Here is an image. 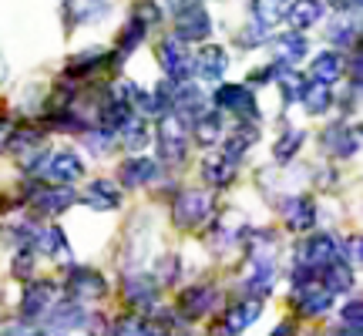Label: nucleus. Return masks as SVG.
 <instances>
[{
  "mask_svg": "<svg viewBox=\"0 0 363 336\" xmlns=\"http://www.w3.org/2000/svg\"><path fill=\"white\" fill-rule=\"evenodd\" d=\"M158 289H162V286L155 283V276L145 269H131V272H125V279H121V296H125V303L138 306V310L155 306Z\"/></svg>",
  "mask_w": 363,
  "mask_h": 336,
  "instance_id": "16",
  "label": "nucleus"
},
{
  "mask_svg": "<svg viewBox=\"0 0 363 336\" xmlns=\"http://www.w3.org/2000/svg\"><path fill=\"white\" fill-rule=\"evenodd\" d=\"M0 81H7V65H4V54H0Z\"/></svg>",
  "mask_w": 363,
  "mask_h": 336,
  "instance_id": "58",
  "label": "nucleus"
},
{
  "mask_svg": "<svg viewBox=\"0 0 363 336\" xmlns=\"http://www.w3.org/2000/svg\"><path fill=\"white\" fill-rule=\"evenodd\" d=\"M340 326H350V330H360L363 326V303L357 296L340 306Z\"/></svg>",
  "mask_w": 363,
  "mask_h": 336,
  "instance_id": "49",
  "label": "nucleus"
},
{
  "mask_svg": "<svg viewBox=\"0 0 363 336\" xmlns=\"http://www.w3.org/2000/svg\"><path fill=\"white\" fill-rule=\"evenodd\" d=\"M38 252L30 246H21L17 252H13V262H11V272L17 276V279H34V266H38Z\"/></svg>",
  "mask_w": 363,
  "mask_h": 336,
  "instance_id": "46",
  "label": "nucleus"
},
{
  "mask_svg": "<svg viewBox=\"0 0 363 336\" xmlns=\"http://www.w3.org/2000/svg\"><path fill=\"white\" fill-rule=\"evenodd\" d=\"M81 142L94 158H104L118 145V135L111 128H104V125H91V128L81 131Z\"/></svg>",
  "mask_w": 363,
  "mask_h": 336,
  "instance_id": "40",
  "label": "nucleus"
},
{
  "mask_svg": "<svg viewBox=\"0 0 363 336\" xmlns=\"http://www.w3.org/2000/svg\"><path fill=\"white\" fill-rule=\"evenodd\" d=\"M27 336H48V333H27Z\"/></svg>",
  "mask_w": 363,
  "mask_h": 336,
  "instance_id": "59",
  "label": "nucleus"
},
{
  "mask_svg": "<svg viewBox=\"0 0 363 336\" xmlns=\"http://www.w3.org/2000/svg\"><path fill=\"white\" fill-rule=\"evenodd\" d=\"M189 135H192L202 148L219 145L222 135H225V118H222V111H219V108H212V111L206 108L199 118H192V121H189Z\"/></svg>",
  "mask_w": 363,
  "mask_h": 336,
  "instance_id": "29",
  "label": "nucleus"
},
{
  "mask_svg": "<svg viewBox=\"0 0 363 336\" xmlns=\"http://www.w3.org/2000/svg\"><path fill=\"white\" fill-rule=\"evenodd\" d=\"M158 286H175L182 279V259L179 256H162L155 259V269H152Z\"/></svg>",
  "mask_w": 363,
  "mask_h": 336,
  "instance_id": "45",
  "label": "nucleus"
},
{
  "mask_svg": "<svg viewBox=\"0 0 363 336\" xmlns=\"http://www.w3.org/2000/svg\"><path fill=\"white\" fill-rule=\"evenodd\" d=\"M148 34H152V30H148V27H145L138 17H131V13H128V21H125L121 34H118L115 54L121 57V61H125V57H131V54H135L145 44V40H148Z\"/></svg>",
  "mask_w": 363,
  "mask_h": 336,
  "instance_id": "36",
  "label": "nucleus"
},
{
  "mask_svg": "<svg viewBox=\"0 0 363 336\" xmlns=\"http://www.w3.org/2000/svg\"><path fill=\"white\" fill-rule=\"evenodd\" d=\"M360 125H353V121H333V125H326L320 131V148H323L330 158H353L360 152Z\"/></svg>",
  "mask_w": 363,
  "mask_h": 336,
  "instance_id": "8",
  "label": "nucleus"
},
{
  "mask_svg": "<svg viewBox=\"0 0 363 336\" xmlns=\"http://www.w3.org/2000/svg\"><path fill=\"white\" fill-rule=\"evenodd\" d=\"M343 78V54L340 51H320L310 61V81H320V84H337Z\"/></svg>",
  "mask_w": 363,
  "mask_h": 336,
  "instance_id": "33",
  "label": "nucleus"
},
{
  "mask_svg": "<svg viewBox=\"0 0 363 336\" xmlns=\"http://www.w3.org/2000/svg\"><path fill=\"white\" fill-rule=\"evenodd\" d=\"M40 179L48 185H74L78 179H84V162L78 152H54L40 172Z\"/></svg>",
  "mask_w": 363,
  "mask_h": 336,
  "instance_id": "19",
  "label": "nucleus"
},
{
  "mask_svg": "<svg viewBox=\"0 0 363 336\" xmlns=\"http://www.w3.org/2000/svg\"><path fill=\"white\" fill-rule=\"evenodd\" d=\"M11 131H13V121H11V118H0V152L7 148V138H11Z\"/></svg>",
  "mask_w": 363,
  "mask_h": 336,
  "instance_id": "55",
  "label": "nucleus"
},
{
  "mask_svg": "<svg viewBox=\"0 0 363 336\" xmlns=\"http://www.w3.org/2000/svg\"><path fill=\"white\" fill-rule=\"evenodd\" d=\"M279 74V65H266V67H252V74H249L246 88H256V84H272Z\"/></svg>",
  "mask_w": 363,
  "mask_h": 336,
  "instance_id": "51",
  "label": "nucleus"
},
{
  "mask_svg": "<svg viewBox=\"0 0 363 336\" xmlns=\"http://www.w3.org/2000/svg\"><path fill=\"white\" fill-rule=\"evenodd\" d=\"M276 283V256H249L242 272V293L252 299H266Z\"/></svg>",
  "mask_w": 363,
  "mask_h": 336,
  "instance_id": "12",
  "label": "nucleus"
},
{
  "mask_svg": "<svg viewBox=\"0 0 363 336\" xmlns=\"http://www.w3.org/2000/svg\"><path fill=\"white\" fill-rule=\"evenodd\" d=\"M272 30H266L262 24H256V21H246V24L235 30V47L239 51H256V47H262V44H269Z\"/></svg>",
  "mask_w": 363,
  "mask_h": 336,
  "instance_id": "43",
  "label": "nucleus"
},
{
  "mask_svg": "<svg viewBox=\"0 0 363 336\" xmlns=\"http://www.w3.org/2000/svg\"><path fill=\"white\" fill-rule=\"evenodd\" d=\"M279 212H283L286 225L293 229V233H310L313 225H316V198L310 195H289L279 202Z\"/></svg>",
  "mask_w": 363,
  "mask_h": 336,
  "instance_id": "25",
  "label": "nucleus"
},
{
  "mask_svg": "<svg viewBox=\"0 0 363 336\" xmlns=\"http://www.w3.org/2000/svg\"><path fill=\"white\" fill-rule=\"evenodd\" d=\"M326 0H286V24L289 30H313L316 24H323L326 21Z\"/></svg>",
  "mask_w": 363,
  "mask_h": 336,
  "instance_id": "22",
  "label": "nucleus"
},
{
  "mask_svg": "<svg viewBox=\"0 0 363 336\" xmlns=\"http://www.w3.org/2000/svg\"><path fill=\"white\" fill-rule=\"evenodd\" d=\"M195 4H206V0H165L162 11L169 13V17H179L182 11H189V7H195Z\"/></svg>",
  "mask_w": 363,
  "mask_h": 336,
  "instance_id": "53",
  "label": "nucleus"
},
{
  "mask_svg": "<svg viewBox=\"0 0 363 336\" xmlns=\"http://www.w3.org/2000/svg\"><path fill=\"white\" fill-rule=\"evenodd\" d=\"M54 303H57V283H51V279H27L24 293H21V306H17V323L44 320Z\"/></svg>",
  "mask_w": 363,
  "mask_h": 336,
  "instance_id": "5",
  "label": "nucleus"
},
{
  "mask_svg": "<svg viewBox=\"0 0 363 336\" xmlns=\"http://www.w3.org/2000/svg\"><path fill=\"white\" fill-rule=\"evenodd\" d=\"M206 336H235V333H233V330H229L225 323H222V320H216V323L208 326V333H206Z\"/></svg>",
  "mask_w": 363,
  "mask_h": 336,
  "instance_id": "56",
  "label": "nucleus"
},
{
  "mask_svg": "<svg viewBox=\"0 0 363 336\" xmlns=\"http://www.w3.org/2000/svg\"><path fill=\"white\" fill-rule=\"evenodd\" d=\"M101 71H111V51H101V47H88V51H78L65 67V78L71 81H88Z\"/></svg>",
  "mask_w": 363,
  "mask_h": 336,
  "instance_id": "24",
  "label": "nucleus"
},
{
  "mask_svg": "<svg viewBox=\"0 0 363 336\" xmlns=\"http://www.w3.org/2000/svg\"><path fill=\"white\" fill-rule=\"evenodd\" d=\"M262 316V299H252V296H242L239 303H233L229 310H225V316H222V323L229 326L235 336L242 333L246 326H252L256 320Z\"/></svg>",
  "mask_w": 363,
  "mask_h": 336,
  "instance_id": "32",
  "label": "nucleus"
},
{
  "mask_svg": "<svg viewBox=\"0 0 363 336\" xmlns=\"http://www.w3.org/2000/svg\"><path fill=\"white\" fill-rule=\"evenodd\" d=\"M158 175H162V165H158V158H148V155H128L118 165V179L131 192L145 189V185H155Z\"/></svg>",
  "mask_w": 363,
  "mask_h": 336,
  "instance_id": "17",
  "label": "nucleus"
},
{
  "mask_svg": "<svg viewBox=\"0 0 363 336\" xmlns=\"http://www.w3.org/2000/svg\"><path fill=\"white\" fill-rule=\"evenodd\" d=\"M131 17H138L148 30H155V27L165 21V11H162L158 0H135V4H131Z\"/></svg>",
  "mask_w": 363,
  "mask_h": 336,
  "instance_id": "44",
  "label": "nucleus"
},
{
  "mask_svg": "<svg viewBox=\"0 0 363 336\" xmlns=\"http://www.w3.org/2000/svg\"><path fill=\"white\" fill-rule=\"evenodd\" d=\"M212 212H216V198L206 189H185L172 202V222H175V229H182V233L202 229L212 219Z\"/></svg>",
  "mask_w": 363,
  "mask_h": 336,
  "instance_id": "2",
  "label": "nucleus"
},
{
  "mask_svg": "<svg viewBox=\"0 0 363 336\" xmlns=\"http://www.w3.org/2000/svg\"><path fill=\"white\" fill-rule=\"evenodd\" d=\"M326 44L330 51L347 54L360 44V13H337L330 24H326Z\"/></svg>",
  "mask_w": 363,
  "mask_h": 336,
  "instance_id": "20",
  "label": "nucleus"
},
{
  "mask_svg": "<svg viewBox=\"0 0 363 336\" xmlns=\"http://www.w3.org/2000/svg\"><path fill=\"white\" fill-rule=\"evenodd\" d=\"M269 47H272V65L296 67L310 54V40H306L303 30H283V34L269 38Z\"/></svg>",
  "mask_w": 363,
  "mask_h": 336,
  "instance_id": "18",
  "label": "nucleus"
},
{
  "mask_svg": "<svg viewBox=\"0 0 363 336\" xmlns=\"http://www.w3.org/2000/svg\"><path fill=\"white\" fill-rule=\"evenodd\" d=\"M192 47L185 44V40L179 38H162L155 44V61L158 67L165 71V78L175 81V84H182V81H192Z\"/></svg>",
  "mask_w": 363,
  "mask_h": 336,
  "instance_id": "4",
  "label": "nucleus"
},
{
  "mask_svg": "<svg viewBox=\"0 0 363 336\" xmlns=\"http://www.w3.org/2000/svg\"><path fill=\"white\" fill-rule=\"evenodd\" d=\"M206 108H208V98L199 81H182V84H175V91H172V115L192 121V118H199Z\"/></svg>",
  "mask_w": 363,
  "mask_h": 336,
  "instance_id": "23",
  "label": "nucleus"
},
{
  "mask_svg": "<svg viewBox=\"0 0 363 336\" xmlns=\"http://www.w3.org/2000/svg\"><path fill=\"white\" fill-rule=\"evenodd\" d=\"M306 81L296 67H279V74H276V81L272 84H279V91H283V104L289 108V104L299 101V94H303V88H306Z\"/></svg>",
  "mask_w": 363,
  "mask_h": 336,
  "instance_id": "42",
  "label": "nucleus"
},
{
  "mask_svg": "<svg viewBox=\"0 0 363 336\" xmlns=\"http://www.w3.org/2000/svg\"><path fill=\"white\" fill-rule=\"evenodd\" d=\"M269 336H296V323H293V320H283V323L272 326Z\"/></svg>",
  "mask_w": 363,
  "mask_h": 336,
  "instance_id": "54",
  "label": "nucleus"
},
{
  "mask_svg": "<svg viewBox=\"0 0 363 336\" xmlns=\"http://www.w3.org/2000/svg\"><path fill=\"white\" fill-rule=\"evenodd\" d=\"M48 145V128L44 125H13L11 138H7V152L17 158L30 155V152H38Z\"/></svg>",
  "mask_w": 363,
  "mask_h": 336,
  "instance_id": "30",
  "label": "nucleus"
},
{
  "mask_svg": "<svg viewBox=\"0 0 363 336\" xmlns=\"http://www.w3.org/2000/svg\"><path fill=\"white\" fill-rule=\"evenodd\" d=\"M299 104L306 108V115H326L333 104H337V94L330 84H320V81H306V88L299 94Z\"/></svg>",
  "mask_w": 363,
  "mask_h": 336,
  "instance_id": "34",
  "label": "nucleus"
},
{
  "mask_svg": "<svg viewBox=\"0 0 363 336\" xmlns=\"http://www.w3.org/2000/svg\"><path fill=\"white\" fill-rule=\"evenodd\" d=\"M320 283L333 293V296H343V293H353V286H357V279H353V269L343 262V259H337V262H330L326 269H320V276H316Z\"/></svg>",
  "mask_w": 363,
  "mask_h": 336,
  "instance_id": "37",
  "label": "nucleus"
},
{
  "mask_svg": "<svg viewBox=\"0 0 363 336\" xmlns=\"http://www.w3.org/2000/svg\"><path fill=\"white\" fill-rule=\"evenodd\" d=\"M235 175H239V165L225 162L222 155H206L202 158V179H206L208 189H225V185H233Z\"/></svg>",
  "mask_w": 363,
  "mask_h": 336,
  "instance_id": "35",
  "label": "nucleus"
},
{
  "mask_svg": "<svg viewBox=\"0 0 363 336\" xmlns=\"http://www.w3.org/2000/svg\"><path fill=\"white\" fill-rule=\"evenodd\" d=\"M81 202L91 208V212H115L121 208V189H118L111 179H94L81 192Z\"/></svg>",
  "mask_w": 363,
  "mask_h": 336,
  "instance_id": "28",
  "label": "nucleus"
},
{
  "mask_svg": "<svg viewBox=\"0 0 363 336\" xmlns=\"http://www.w3.org/2000/svg\"><path fill=\"white\" fill-rule=\"evenodd\" d=\"M108 336H142V316H121Z\"/></svg>",
  "mask_w": 363,
  "mask_h": 336,
  "instance_id": "50",
  "label": "nucleus"
},
{
  "mask_svg": "<svg viewBox=\"0 0 363 336\" xmlns=\"http://www.w3.org/2000/svg\"><path fill=\"white\" fill-rule=\"evenodd\" d=\"M229 71V51L219 44H202L192 54V81L199 84H219Z\"/></svg>",
  "mask_w": 363,
  "mask_h": 336,
  "instance_id": "10",
  "label": "nucleus"
},
{
  "mask_svg": "<svg viewBox=\"0 0 363 336\" xmlns=\"http://www.w3.org/2000/svg\"><path fill=\"white\" fill-rule=\"evenodd\" d=\"M115 135H118V142L125 145L128 152H142L145 145H148V138H152V128L145 125V118H135V115H131L128 121H125V125L115 131Z\"/></svg>",
  "mask_w": 363,
  "mask_h": 336,
  "instance_id": "39",
  "label": "nucleus"
},
{
  "mask_svg": "<svg viewBox=\"0 0 363 336\" xmlns=\"http://www.w3.org/2000/svg\"><path fill=\"white\" fill-rule=\"evenodd\" d=\"M246 219L235 212V208H225L219 219H216V225H212V233H208V242L216 249H233L235 242H242V235H246Z\"/></svg>",
  "mask_w": 363,
  "mask_h": 336,
  "instance_id": "26",
  "label": "nucleus"
},
{
  "mask_svg": "<svg viewBox=\"0 0 363 336\" xmlns=\"http://www.w3.org/2000/svg\"><path fill=\"white\" fill-rule=\"evenodd\" d=\"M259 142V125H252V121H239L235 131L222 142V152L219 155L225 162H233V165H242V158L249 155V148Z\"/></svg>",
  "mask_w": 363,
  "mask_h": 336,
  "instance_id": "27",
  "label": "nucleus"
},
{
  "mask_svg": "<svg viewBox=\"0 0 363 336\" xmlns=\"http://www.w3.org/2000/svg\"><path fill=\"white\" fill-rule=\"evenodd\" d=\"M340 259L350 266V269H357L363 262V239H360V233H350V235H343L340 239Z\"/></svg>",
  "mask_w": 363,
  "mask_h": 336,
  "instance_id": "47",
  "label": "nucleus"
},
{
  "mask_svg": "<svg viewBox=\"0 0 363 336\" xmlns=\"http://www.w3.org/2000/svg\"><path fill=\"white\" fill-rule=\"evenodd\" d=\"M363 0H326V7L333 13H360Z\"/></svg>",
  "mask_w": 363,
  "mask_h": 336,
  "instance_id": "52",
  "label": "nucleus"
},
{
  "mask_svg": "<svg viewBox=\"0 0 363 336\" xmlns=\"http://www.w3.org/2000/svg\"><path fill=\"white\" fill-rule=\"evenodd\" d=\"M189 121L179 115H162L155 125V152L158 165H182L189 155Z\"/></svg>",
  "mask_w": 363,
  "mask_h": 336,
  "instance_id": "1",
  "label": "nucleus"
},
{
  "mask_svg": "<svg viewBox=\"0 0 363 336\" xmlns=\"http://www.w3.org/2000/svg\"><path fill=\"white\" fill-rule=\"evenodd\" d=\"M27 202L34 206L38 215L54 219V215H61V212H67V208L74 206V202H78V195H74V189H67V185H48V181H40V189L30 195Z\"/></svg>",
  "mask_w": 363,
  "mask_h": 336,
  "instance_id": "15",
  "label": "nucleus"
},
{
  "mask_svg": "<svg viewBox=\"0 0 363 336\" xmlns=\"http://www.w3.org/2000/svg\"><path fill=\"white\" fill-rule=\"evenodd\" d=\"M108 293V279L91 266H67V296L84 303V299H101Z\"/></svg>",
  "mask_w": 363,
  "mask_h": 336,
  "instance_id": "14",
  "label": "nucleus"
},
{
  "mask_svg": "<svg viewBox=\"0 0 363 336\" xmlns=\"http://www.w3.org/2000/svg\"><path fill=\"white\" fill-rule=\"evenodd\" d=\"M30 249L38 256H48V259H67L71 256V246H67V235L57 229V225H38L34 233V242Z\"/></svg>",
  "mask_w": 363,
  "mask_h": 336,
  "instance_id": "31",
  "label": "nucleus"
},
{
  "mask_svg": "<svg viewBox=\"0 0 363 336\" xmlns=\"http://www.w3.org/2000/svg\"><path fill=\"white\" fill-rule=\"evenodd\" d=\"M286 17V0H252L249 4V21L262 24L266 30L279 27Z\"/></svg>",
  "mask_w": 363,
  "mask_h": 336,
  "instance_id": "38",
  "label": "nucleus"
},
{
  "mask_svg": "<svg viewBox=\"0 0 363 336\" xmlns=\"http://www.w3.org/2000/svg\"><path fill=\"white\" fill-rule=\"evenodd\" d=\"M172 38L185 40V44H202V40L212 38V13H208L206 4H195L189 11H182L179 17H172Z\"/></svg>",
  "mask_w": 363,
  "mask_h": 336,
  "instance_id": "11",
  "label": "nucleus"
},
{
  "mask_svg": "<svg viewBox=\"0 0 363 336\" xmlns=\"http://www.w3.org/2000/svg\"><path fill=\"white\" fill-rule=\"evenodd\" d=\"M333 299L337 296H333L320 279H313V283L303 286V289H289V303H293L296 316H303V320H320V316H326V313L333 310Z\"/></svg>",
  "mask_w": 363,
  "mask_h": 336,
  "instance_id": "9",
  "label": "nucleus"
},
{
  "mask_svg": "<svg viewBox=\"0 0 363 336\" xmlns=\"http://www.w3.org/2000/svg\"><path fill=\"white\" fill-rule=\"evenodd\" d=\"M61 7H65L67 27H94L111 17L115 0H61Z\"/></svg>",
  "mask_w": 363,
  "mask_h": 336,
  "instance_id": "13",
  "label": "nucleus"
},
{
  "mask_svg": "<svg viewBox=\"0 0 363 336\" xmlns=\"http://www.w3.org/2000/svg\"><path fill=\"white\" fill-rule=\"evenodd\" d=\"M303 142H306V131L303 128H286L283 135H279V142L272 145V158H276V165H289V162L299 155Z\"/></svg>",
  "mask_w": 363,
  "mask_h": 336,
  "instance_id": "41",
  "label": "nucleus"
},
{
  "mask_svg": "<svg viewBox=\"0 0 363 336\" xmlns=\"http://www.w3.org/2000/svg\"><path fill=\"white\" fill-rule=\"evenodd\" d=\"M216 108L235 115V121H252V125L262 121L259 101H256L252 88H246V84H219L216 88Z\"/></svg>",
  "mask_w": 363,
  "mask_h": 336,
  "instance_id": "6",
  "label": "nucleus"
},
{
  "mask_svg": "<svg viewBox=\"0 0 363 336\" xmlns=\"http://www.w3.org/2000/svg\"><path fill=\"white\" fill-rule=\"evenodd\" d=\"M340 259V235L333 233H306L303 242L296 246V266H306L320 276V269H326L330 262Z\"/></svg>",
  "mask_w": 363,
  "mask_h": 336,
  "instance_id": "3",
  "label": "nucleus"
},
{
  "mask_svg": "<svg viewBox=\"0 0 363 336\" xmlns=\"http://www.w3.org/2000/svg\"><path fill=\"white\" fill-rule=\"evenodd\" d=\"M333 336H363L360 330H350V326H337V330H333Z\"/></svg>",
  "mask_w": 363,
  "mask_h": 336,
  "instance_id": "57",
  "label": "nucleus"
},
{
  "mask_svg": "<svg viewBox=\"0 0 363 336\" xmlns=\"http://www.w3.org/2000/svg\"><path fill=\"white\" fill-rule=\"evenodd\" d=\"M108 94L115 98V101H125V104H131V108H138V101H142V94L145 91L135 84V81H125V78H118L111 88H108Z\"/></svg>",
  "mask_w": 363,
  "mask_h": 336,
  "instance_id": "48",
  "label": "nucleus"
},
{
  "mask_svg": "<svg viewBox=\"0 0 363 336\" xmlns=\"http://www.w3.org/2000/svg\"><path fill=\"white\" fill-rule=\"evenodd\" d=\"M91 313L84 310V303H78V299H61V303H54L51 310H48V326H51L54 333H74V330H84V323H88Z\"/></svg>",
  "mask_w": 363,
  "mask_h": 336,
  "instance_id": "21",
  "label": "nucleus"
},
{
  "mask_svg": "<svg viewBox=\"0 0 363 336\" xmlns=\"http://www.w3.org/2000/svg\"><path fill=\"white\" fill-rule=\"evenodd\" d=\"M222 306V289L216 283H195V286H185L179 293V316L185 320H206L212 313Z\"/></svg>",
  "mask_w": 363,
  "mask_h": 336,
  "instance_id": "7",
  "label": "nucleus"
}]
</instances>
